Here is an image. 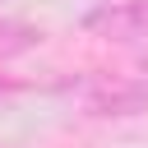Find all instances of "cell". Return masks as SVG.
Returning a JSON list of instances; mask_svg holds the SVG:
<instances>
[{
	"label": "cell",
	"mask_w": 148,
	"mask_h": 148,
	"mask_svg": "<svg viewBox=\"0 0 148 148\" xmlns=\"http://www.w3.org/2000/svg\"><path fill=\"white\" fill-rule=\"evenodd\" d=\"M83 32L102 42H148V0H102L83 14Z\"/></svg>",
	"instance_id": "cell-1"
},
{
	"label": "cell",
	"mask_w": 148,
	"mask_h": 148,
	"mask_svg": "<svg viewBox=\"0 0 148 148\" xmlns=\"http://www.w3.org/2000/svg\"><path fill=\"white\" fill-rule=\"evenodd\" d=\"M88 111L92 116H139L148 111V83L139 79H102L92 92H88Z\"/></svg>",
	"instance_id": "cell-2"
},
{
	"label": "cell",
	"mask_w": 148,
	"mask_h": 148,
	"mask_svg": "<svg viewBox=\"0 0 148 148\" xmlns=\"http://www.w3.org/2000/svg\"><path fill=\"white\" fill-rule=\"evenodd\" d=\"M42 32L32 23H18V18H0V56H14V51H28L37 46Z\"/></svg>",
	"instance_id": "cell-3"
}]
</instances>
